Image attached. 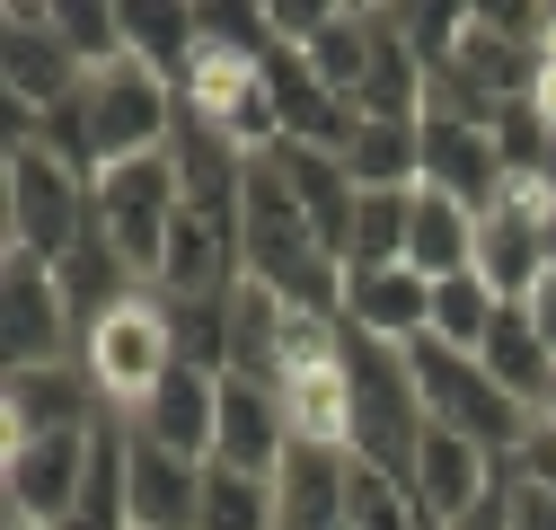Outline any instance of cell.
I'll use <instances>...</instances> for the list:
<instances>
[{
  "instance_id": "22",
  "label": "cell",
  "mask_w": 556,
  "mask_h": 530,
  "mask_svg": "<svg viewBox=\"0 0 556 530\" xmlns=\"http://www.w3.org/2000/svg\"><path fill=\"white\" fill-rule=\"evenodd\" d=\"M371 45H380V10H336V18L301 45V62H309L318 89L363 98V80H371Z\"/></svg>"
},
{
  "instance_id": "23",
  "label": "cell",
  "mask_w": 556,
  "mask_h": 530,
  "mask_svg": "<svg viewBox=\"0 0 556 530\" xmlns=\"http://www.w3.org/2000/svg\"><path fill=\"white\" fill-rule=\"evenodd\" d=\"M194 530H283V478H248V469H203V521Z\"/></svg>"
},
{
  "instance_id": "13",
  "label": "cell",
  "mask_w": 556,
  "mask_h": 530,
  "mask_svg": "<svg viewBox=\"0 0 556 530\" xmlns=\"http://www.w3.org/2000/svg\"><path fill=\"white\" fill-rule=\"evenodd\" d=\"M0 337H10V371L18 363H72L80 354V318L62 301V275L36 256H10V318H0Z\"/></svg>"
},
{
  "instance_id": "12",
  "label": "cell",
  "mask_w": 556,
  "mask_h": 530,
  "mask_svg": "<svg viewBox=\"0 0 556 530\" xmlns=\"http://www.w3.org/2000/svg\"><path fill=\"white\" fill-rule=\"evenodd\" d=\"M106 425L98 389L80 363H18L0 389V442H45V433H89Z\"/></svg>"
},
{
  "instance_id": "36",
  "label": "cell",
  "mask_w": 556,
  "mask_h": 530,
  "mask_svg": "<svg viewBox=\"0 0 556 530\" xmlns=\"http://www.w3.org/2000/svg\"><path fill=\"white\" fill-rule=\"evenodd\" d=\"M547 265H556V213H547Z\"/></svg>"
},
{
  "instance_id": "9",
  "label": "cell",
  "mask_w": 556,
  "mask_h": 530,
  "mask_svg": "<svg viewBox=\"0 0 556 530\" xmlns=\"http://www.w3.org/2000/svg\"><path fill=\"white\" fill-rule=\"evenodd\" d=\"M98 469V425L89 433H45V442H0V495L18 521H72Z\"/></svg>"
},
{
  "instance_id": "16",
  "label": "cell",
  "mask_w": 556,
  "mask_h": 530,
  "mask_svg": "<svg viewBox=\"0 0 556 530\" xmlns=\"http://www.w3.org/2000/svg\"><path fill=\"white\" fill-rule=\"evenodd\" d=\"M124 513H132V530H194L203 521V469L124 425Z\"/></svg>"
},
{
  "instance_id": "27",
  "label": "cell",
  "mask_w": 556,
  "mask_h": 530,
  "mask_svg": "<svg viewBox=\"0 0 556 530\" xmlns=\"http://www.w3.org/2000/svg\"><path fill=\"white\" fill-rule=\"evenodd\" d=\"M344 521H354V530H433L425 504H415V487L389 478V469H371V459L344 469Z\"/></svg>"
},
{
  "instance_id": "30",
  "label": "cell",
  "mask_w": 556,
  "mask_h": 530,
  "mask_svg": "<svg viewBox=\"0 0 556 530\" xmlns=\"http://www.w3.org/2000/svg\"><path fill=\"white\" fill-rule=\"evenodd\" d=\"M513 478L556 495V425H530V442H521V459H513Z\"/></svg>"
},
{
  "instance_id": "28",
  "label": "cell",
  "mask_w": 556,
  "mask_h": 530,
  "mask_svg": "<svg viewBox=\"0 0 556 530\" xmlns=\"http://www.w3.org/2000/svg\"><path fill=\"white\" fill-rule=\"evenodd\" d=\"M406 222H415V194H363L354 204V265H344V275L406 265Z\"/></svg>"
},
{
  "instance_id": "4",
  "label": "cell",
  "mask_w": 556,
  "mask_h": 530,
  "mask_svg": "<svg viewBox=\"0 0 556 530\" xmlns=\"http://www.w3.org/2000/svg\"><path fill=\"white\" fill-rule=\"evenodd\" d=\"M344 380H354V459L389 478H415V451H425V398H415V363L406 345H371L344 327Z\"/></svg>"
},
{
  "instance_id": "21",
  "label": "cell",
  "mask_w": 556,
  "mask_h": 530,
  "mask_svg": "<svg viewBox=\"0 0 556 530\" xmlns=\"http://www.w3.org/2000/svg\"><path fill=\"white\" fill-rule=\"evenodd\" d=\"M344 177H354L363 194H415L425 186V124H371L344 142Z\"/></svg>"
},
{
  "instance_id": "19",
  "label": "cell",
  "mask_w": 556,
  "mask_h": 530,
  "mask_svg": "<svg viewBox=\"0 0 556 530\" xmlns=\"http://www.w3.org/2000/svg\"><path fill=\"white\" fill-rule=\"evenodd\" d=\"M477 363H485V380H495L504 398H521L530 416H547V389H556V354H547V337L530 327V310H521V301H504V318L485 327Z\"/></svg>"
},
{
  "instance_id": "25",
  "label": "cell",
  "mask_w": 556,
  "mask_h": 530,
  "mask_svg": "<svg viewBox=\"0 0 556 530\" xmlns=\"http://www.w3.org/2000/svg\"><path fill=\"white\" fill-rule=\"evenodd\" d=\"M344 469H354V459L292 451L283 459V530H354L344 521Z\"/></svg>"
},
{
  "instance_id": "3",
  "label": "cell",
  "mask_w": 556,
  "mask_h": 530,
  "mask_svg": "<svg viewBox=\"0 0 556 530\" xmlns=\"http://www.w3.org/2000/svg\"><path fill=\"white\" fill-rule=\"evenodd\" d=\"M177 80L151 72L142 53L106 62V72H89L80 89V132H89V168H124V160H151L177 142Z\"/></svg>"
},
{
  "instance_id": "33",
  "label": "cell",
  "mask_w": 556,
  "mask_h": 530,
  "mask_svg": "<svg viewBox=\"0 0 556 530\" xmlns=\"http://www.w3.org/2000/svg\"><path fill=\"white\" fill-rule=\"evenodd\" d=\"M521 310H530V327L547 337V354H556V265H547V283H539V292H530Z\"/></svg>"
},
{
  "instance_id": "11",
  "label": "cell",
  "mask_w": 556,
  "mask_h": 530,
  "mask_svg": "<svg viewBox=\"0 0 556 530\" xmlns=\"http://www.w3.org/2000/svg\"><path fill=\"white\" fill-rule=\"evenodd\" d=\"M415 504H425V521L433 530H459L468 513H485L504 487H513V459H495V451H477V442H459V433H425V451H415Z\"/></svg>"
},
{
  "instance_id": "29",
  "label": "cell",
  "mask_w": 556,
  "mask_h": 530,
  "mask_svg": "<svg viewBox=\"0 0 556 530\" xmlns=\"http://www.w3.org/2000/svg\"><path fill=\"white\" fill-rule=\"evenodd\" d=\"M495 318H504V301L485 292L477 275H451V283H433V345H459V354H477Z\"/></svg>"
},
{
  "instance_id": "6",
  "label": "cell",
  "mask_w": 556,
  "mask_h": 530,
  "mask_svg": "<svg viewBox=\"0 0 556 530\" xmlns=\"http://www.w3.org/2000/svg\"><path fill=\"white\" fill-rule=\"evenodd\" d=\"M406 363H415V398H425V425H442V433H459V442H477V451H495V459H521V442H530V407L521 398H504L495 380H485V363L477 354H459V345H406Z\"/></svg>"
},
{
  "instance_id": "15",
  "label": "cell",
  "mask_w": 556,
  "mask_h": 530,
  "mask_svg": "<svg viewBox=\"0 0 556 530\" xmlns=\"http://www.w3.org/2000/svg\"><path fill=\"white\" fill-rule=\"evenodd\" d=\"M425 186L459 194L468 213L485 204H504V186H513V160L495 142V124H459V115H425Z\"/></svg>"
},
{
  "instance_id": "34",
  "label": "cell",
  "mask_w": 556,
  "mask_h": 530,
  "mask_svg": "<svg viewBox=\"0 0 556 530\" xmlns=\"http://www.w3.org/2000/svg\"><path fill=\"white\" fill-rule=\"evenodd\" d=\"M539 186H547V204H556V132H547V151H539Z\"/></svg>"
},
{
  "instance_id": "31",
  "label": "cell",
  "mask_w": 556,
  "mask_h": 530,
  "mask_svg": "<svg viewBox=\"0 0 556 530\" xmlns=\"http://www.w3.org/2000/svg\"><path fill=\"white\" fill-rule=\"evenodd\" d=\"M530 115L556 132V18H547V45H539V72H530Z\"/></svg>"
},
{
  "instance_id": "37",
  "label": "cell",
  "mask_w": 556,
  "mask_h": 530,
  "mask_svg": "<svg viewBox=\"0 0 556 530\" xmlns=\"http://www.w3.org/2000/svg\"><path fill=\"white\" fill-rule=\"evenodd\" d=\"M539 425H556V389H547V416H539Z\"/></svg>"
},
{
  "instance_id": "17",
  "label": "cell",
  "mask_w": 556,
  "mask_h": 530,
  "mask_svg": "<svg viewBox=\"0 0 556 530\" xmlns=\"http://www.w3.org/2000/svg\"><path fill=\"white\" fill-rule=\"evenodd\" d=\"M344 327L371 345H425L433 337V283L415 265H371V275H344Z\"/></svg>"
},
{
  "instance_id": "26",
  "label": "cell",
  "mask_w": 556,
  "mask_h": 530,
  "mask_svg": "<svg viewBox=\"0 0 556 530\" xmlns=\"http://www.w3.org/2000/svg\"><path fill=\"white\" fill-rule=\"evenodd\" d=\"M45 27L62 36V53H72L80 72L124 62V10H115V0H45Z\"/></svg>"
},
{
  "instance_id": "24",
  "label": "cell",
  "mask_w": 556,
  "mask_h": 530,
  "mask_svg": "<svg viewBox=\"0 0 556 530\" xmlns=\"http://www.w3.org/2000/svg\"><path fill=\"white\" fill-rule=\"evenodd\" d=\"M124 10V53H142L151 72H186V53H194V0H115Z\"/></svg>"
},
{
  "instance_id": "20",
  "label": "cell",
  "mask_w": 556,
  "mask_h": 530,
  "mask_svg": "<svg viewBox=\"0 0 556 530\" xmlns=\"http://www.w3.org/2000/svg\"><path fill=\"white\" fill-rule=\"evenodd\" d=\"M406 265L425 283H451V275H477V213L442 186H415V222H406Z\"/></svg>"
},
{
  "instance_id": "18",
  "label": "cell",
  "mask_w": 556,
  "mask_h": 530,
  "mask_svg": "<svg viewBox=\"0 0 556 530\" xmlns=\"http://www.w3.org/2000/svg\"><path fill=\"white\" fill-rule=\"evenodd\" d=\"M213 459L222 469H248V478H283L292 433H283V407H274V380L222 371V442H213Z\"/></svg>"
},
{
  "instance_id": "1",
  "label": "cell",
  "mask_w": 556,
  "mask_h": 530,
  "mask_svg": "<svg viewBox=\"0 0 556 530\" xmlns=\"http://www.w3.org/2000/svg\"><path fill=\"white\" fill-rule=\"evenodd\" d=\"M239 265L248 283H265L283 310H327L344 318V265L327 256L318 222L292 204V186L274 177V160L248 168V204H239Z\"/></svg>"
},
{
  "instance_id": "7",
  "label": "cell",
  "mask_w": 556,
  "mask_h": 530,
  "mask_svg": "<svg viewBox=\"0 0 556 530\" xmlns=\"http://www.w3.org/2000/svg\"><path fill=\"white\" fill-rule=\"evenodd\" d=\"M177 222H186V194H177L168 151H151V160H124V168H98V230H106V248H115V256H124L142 283H160Z\"/></svg>"
},
{
  "instance_id": "10",
  "label": "cell",
  "mask_w": 556,
  "mask_h": 530,
  "mask_svg": "<svg viewBox=\"0 0 556 530\" xmlns=\"http://www.w3.org/2000/svg\"><path fill=\"white\" fill-rule=\"evenodd\" d=\"M89 89V72L72 53H62V36L45 27V0H18L10 18H0V106L10 115H53V106H72Z\"/></svg>"
},
{
  "instance_id": "35",
  "label": "cell",
  "mask_w": 556,
  "mask_h": 530,
  "mask_svg": "<svg viewBox=\"0 0 556 530\" xmlns=\"http://www.w3.org/2000/svg\"><path fill=\"white\" fill-rule=\"evenodd\" d=\"M0 530H53V521H18V513H10V521H0Z\"/></svg>"
},
{
  "instance_id": "14",
  "label": "cell",
  "mask_w": 556,
  "mask_h": 530,
  "mask_svg": "<svg viewBox=\"0 0 556 530\" xmlns=\"http://www.w3.org/2000/svg\"><path fill=\"white\" fill-rule=\"evenodd\" d=\"M142 442H160V451H177V459H194V469H213V442H222V371H203V363H177L168 380H160V398L142 416H124Z\"/></svg>"
},
{
  "instance_id": "5",
  "label": "cell",
  "mask_w": 556,
  "mask_h": 530,
  "mask_svg": "<svg viewBox=\"0 0 556 530\" xmlns=\"http://www.w3.org/2000/svg\"><path fill=\"white\" fill-rule=\"evenodd\" d=\"M0 168H10V213H0V239H10V256L62 265V256L89 239V222H98V177H80L72 160H53L45 142L10 151Z\"/></svg>"
},
{
  "instance_id": "8",
  "label": "cell",
  "mask_w": 556,
  "mask_h": 530,
  "mask_svg": "<svg viewBox=\"0 0 556 530\" xmlns=\"http://www.w3.org/2000/svg\"><path fill=\"white\" fill-rule=\"evenodd\" d=\"M547 186L539 177H513L504 204L477 213V283L495 301H530L547 283Z\"/></svg>"
},
{
  "instance_id": "32",
  "label": "cell",
  "mask_w": 556,
  "mask_h": 530,
  "mask_svg": "<svg viewBox=\"0 0 556 530\" xmlns=\"http://www.w3.org/2000/svg\"><path fill=\"white\" fill-rule=\"evenodd\" d=\"M513 530H556V495H547V487H521V478H513Z\"/></svg>"
},
{
  "instance_id": "2",
  "label": "cell",
  "mask_w": 556,
  "mask_h": 530,
  "mask_svg": "<svg viewBox=\"0 0 556 530\" xmlns=\"http://www.w3.org/2000/svg\"><path fill=\"white\" fill-rule=\"evenodd\" d=\"M72 363L89 371V389H98L106 416H142L151 398H160V380L186 363V345H177L168 301H160V292H132V301H115L106 318L80 327V354H72Z\"/></svg>"
}]
</instances>
